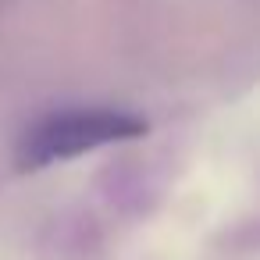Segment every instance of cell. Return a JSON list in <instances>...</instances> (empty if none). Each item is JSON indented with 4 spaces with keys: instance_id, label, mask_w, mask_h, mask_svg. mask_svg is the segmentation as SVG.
<instances>
[{
    "instance_id": "obj_1",
    "label": "cell",
    "mask_w": 260,
    "mask_h": 260,
    "mask_svg": "<svg viewBox=\"0 0 260 260\" xmlns=\"http://www.w3.org/2000/svg\"><path fill=\"white\" fill-rule=\"evenodd\" d=\"M143 132H146V121L136 114L107 111V107H75V111H61L36 121L18 146V160L22 168H47L100 146L139 139Z\"/></svg>"
}]
</instances>
